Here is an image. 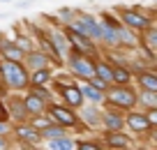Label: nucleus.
Here are the masks:
<instances>
[{
    "instance_id": "6e6552de",
    "label": "nucleus",
    "mask_w": 157,
    "mask_h": 150,
    "mask_svg": "<svg viewBox=\"0 0 157 150\" xmlns=\"http://www.w3.org/2000/svg\"><path fill=\"white\" fill-rule=\"evenodd\" d=\"M99 141H102V148H111V150H127L134 145V136L129 132L120 129V132H109V129H99L95 132Z\"/></svg>"
},
{
    "instance_id": "ddd939ff",
    "label": "nucleus",
    "mask_w": 157,
    "mask_h": 150,
    "mask_svg": "<svg viewBox=\"0 0 157 150\" xmlns=\"http://www.w3.org/2000/svg\"><path fill=\"white\" fill-rule=\"evenodd\" d=\"M5 106H7V113H10L12 122H25L30 118L28 111H25V106H23L21 92H7L5 95Z\"/></svg>"
},
{
    "instance_id": "2f4dec72",
    "label": "nucleus",
    "mask_w": 157,
    "mask_h": 150,
    "mask_svg": "<svg viewBox=\"0 0 157 150\" xmlns=\"http://www.w3.org/2000/svg\"><path fill=\"white\" fill-rule=\"evenodd\" d=\"M97 16H99V21H102L104 25H109V28H118V25H120L116 12H102V14H97Z\"/></svg>"
},
{
    "instance_id": "4468645a",
    "label": "nucleus",
    "mask_w": 157,
    "mask_h": 150,
    "mask_svg": "<svg viewBox=\"0 0 157 150\" xmlns=\"http://www.w3.org/2000/svg\"><path fill=\"white\" fill-rule=\"evenodd\" d=\"M102 129H109V132L125 129V111L113 106H102Z\"/></svg>"
},
{
    "instance_id": "aec40b11",
    "label": "nucleus",
    "mask_w": 157,
    "mask_h": 150,
    "mask_svg": "<svg viewBox=\"0 0 157 150\" xmlns=\"http://www.w3.org/2000/svg\"><path fill=\"white\" fill-rule=\"evenodd\" d=\"M21 99H23V106L25 111H28V116H39V113H44L46 111V102H42L37 95H33L30 90H23L21 92Z\"/></svg>"
},
{
    "instance_id": "39448f33",
    "label": "nucleus",
    "mask_w": 157,
    "mask_h": 150,
    "mask_svg": "<svg viewBox=\"0 0 157 150\" xmlns=\"http://www.w3.org/2000/svg\"><path fill=\"white\" fill-rule=\"evenodd\" d=\"M12 141H14L16 148H23V150L42 148V134L28 120L25 122H12Z\"/></svg>"
},
{
    "instance_id": "6ab92c4d",
    "label": "nucleus",
    "mask_w": 157,
    "mask_h": 150,
    "mask_svg": "<svg viewBox=\"0 0 157 150\" xmlns=\"http://www.w3.org/2000/svg\"><path fill=\"white\" fill-rule=\"evenodd\" d=\"M23 48L14 42L12 37L0 33V58H7V60H23Z\"/></svg>"
},
{
    "instance_id": "a878e982",
    "label": "nucleus",
    "mask_w": 157,
    "mask_h": 150,
    "mask_svg": "<svg viewBox=\"0 0 157 150\" xmlns=\"http://www.w3.org/2000/svg\"><path fill=\"white\" fill-rule=\"evenodd\" d=\"M42 145H46L49 150H72L74 148V134L69 132V134H65V136H56V139L44 141Z\"/></svg>"
},
{
    "instance_id": "f03ea898",
    "label": "nucleus",
    "mask_w": 157,
    "mask_h": 150,
    "mask_svg": "<svg viewBox=\"0 0 157 150\" xmlns=\"http://www.w3.org/2000/svg\"><path fill=\"white\" fill-rule=\"evenodd\" d=\"M104 106L129 111L136 106V88L134 83H111L104 90Z\"/></svg>"
},
{
    "instance_id": "9b49d317",
    "label": "nucleus",
    "mask_w": 157,
    "mask_h": 150,
    "mask_svg": "<svg viewBox=\"0 0 157 150\" xmlns=\"http://www.w3.org/2000/svg\"><path fill=\"white\" fill-rule=\"evenodd\" d=\"M56 92V99L72 109H78L83 104V95L78 90V81H69V83H60V86H51Z\"/></svg>"
},
{
    "instance_id": "f3484780",
    "label": "nucleus",
    "mask_w": 157,
    "mask_h": 150,
    "mask_svg": "<svg viewBox=\"0 0 157 150\" xmlns=\"http://www.w3.org/2000/svg\"><path fill=\"white\" fill-rule=\"evenodd\" d=\"M134 88L136 90H155L157 92V72L155 67H146L134 74Z\"/></svg>"
},
{
    "instance_id": "c756f323",
    "label": "nucleus",
    "mask_w": 157,
    "mask_h": 150,
    "mask_svg": "<svg viewBox=\"0 0 157 150\" xmlns=\"http://www.w3.org/2000/svg\"><path fill=\"white\" fill-rule=\"evenodd\" d=\"M14 28H16V35H14V42L19 44V46L23 48V51H30V48L35 46V39H33V35H28V30H25V33H23V30H21L19 25H14Z\"/></svg>"
},
{
    "instance_id": "4be33fe9",
    "label": "nucleus",
    "mask_w": 157,
    "mask_h": 150,
    "mask_svg": "<svg viewBox=\"0 0 157 150\" xmlns=\"http://www.w3.org/2000/svg\"><path fill=\"white\" fill-rule=\"evenodd\" d=\"M78 90H81V95H83V102L104 104V90H97V88L90 86L88 81H78Z\"/></svg>"
},
{
    "instance_id": "cd10ccee",
    "label": "nucleus",
    "mask_w": 157,
    "mask_h": 150,
    "mask_svg": "<svg viewBox=\"0 0 157 150\" xmlns=\"http://www.w3.org/2000/svg\"><path fill=\"white\" fill-rule=\"evenodd\" d=\"M39 134H42V143L49 139H56V136H65L69 134V129H65L63 125H58V122H51L49 127H44V129H39Z\"/></svg>"
},
{
    "instance_id": "2eb2a0df",
    "label": "nucleus",
    "mask_w": 157,
    "mask_h": 150,
    "mask_svg": "<svg viewBox=\"0 0 157 150\" xmlns=\"http://www.w3.org/2000/svg\"><path fill=\"white\" fill-rule=\"evenodd\" d=\"M136 46H139V33H134V30L125 28L120 23L116 28V48H120V51H134Z\"/></svg>"
},
{
    "instance_id": "5701e85b",
    "label": "nucleus",
    "mask_w": 157,
    "mask_h": 150,
    "mask_svg": "<svg viewBox=\"0 0 157 150\" xmlns=\"http://www.w3.org/2000/svg\"><path fill=\"white\" fill-rule=\"evenodd\" d=\"M132 81H134V74L129 72L127 65L111 63V83H132Z\"/></svg>"
},
{
    "instance_id": "423d86ee",
    "label": "nucleus",
    "mask_w": 157,
    "mask_h": 150,
    "mask_svg": "<svg viewBox=\"0 0 157 150\" xmlns=\"http://www.w3.org/2000/svg\"><path fill=\"white\" fill-rule=\"evenodd\" d=\"M67 65V72L72 74L76 81H86V79L93 76V65H95V58L88 53H81V51H74L69 48V53L65 56L63 60Z\"/></svg>"
},
{
    "instance_id": "7ed1b4c3",
    "label": "nucleus",
    "mask_w": 157,
    "mask_h": 150,
    "mask_svg": "<svg viewBox=\"0 0 157 150\" xmlns=\"http://www.w3.org/2000/svg\"><path fill=\"white\" fill-rule=\"evenodd\" d=\"M113 12H116L118 21L125 25V28L134 30V33H143V30L148 28L150 23H155V16H152V12H146L143 7H125V5H118L113 7Z\"/></svg>"
},
{
    "instance_id": "0eeeda50",
    "label": "nucleus",
    "mask_w": 157,
    "mask_h": 150,
    "mask_svg": "<svg viewBox=\"0 0 157 150\" xmlns=\"http://www.w3.org/2000/svg\"><path fill=\"white\" fill-rule=\"evenodd\" d=\"M155 129L157 127L150 125V120L146 118V111H141L139 106L125 111V132H129L134 139H139V136H155Z\"/></svg>"
},
{
    "instance_id": "393cba45",
    "label": "nucleus",
    "mask_w": 157,
    "mask_h": 150,
    "mask_svg": "<svg viewBox=\"0 0 157 150\" xmlns=\"http://www.w3.org/2000/svg\"><path fill=\"white\" fill-rule=\"evenodd\" d=\"M139 44L150 51H157V23H150L143 33H139Z\"/></svg>"
},
{
    "instance_id": "b1692460",
    "label": "nucleus",
    "mask_w": 157,
    "mask_h": 150,
    "mask_svg": "<svg viewBox=\"0 0 157 150\" xmlns=\"http://www.w3.org/2000/svg\"><path fill=\"white\" fill-rule=\"evenodd\" d=\"M136 106L141 111L157 109V92L155 90H136Z\"/></svg>"
},
{
    "instance_id": "7c9ffc66",
    "label": "nucleus",
    "mask_w": 157,
    "mask_h": 150,
    "mask_svg": "<svg viewBox=\"0 0 157 150\" xmlns=\"http://www.w3.org/2000/svg\"><path fill=\"white\" fill-rule=\"evenodd\" d=\"M56 21H58L60 25H65V23H69V21L74 19V7H58V10H56Z\"/></svg>"
},
{
    "instance_id": "dca6fc26",
    "label": "nucleus",
    "mask_w": 157,
    "mask_h": 150,
    "mask_svg": "<svg viewBox=\"0 0 157 150\" xmlns=\"http://www.w3.org/2000/svg\"><path fill=\"white\" fill-rule=\"evenodd\" d=\"M44 30H46V35H49V39L53 42L58 56L65 60V56L69 53V39H67V35H65L63 25H51V28H44Z\"/></svg>"
},
{
    "instance_id": "f257e3e1",
    "label": "nucleus",
    "mask_w": 157,
    "mask_h": 150,
    "mask_svg": "<svg viewBox=\"0 0 157 150\" xmlns=\"http://www.w3.org/2000/svg\"><path fill=\"white\" fill-rule=\"evenodd\" d=\"M0 83L10 92H23L30 86V72L21 60L0 58Z\"/></svg>"
},
{
    "instance_id": "c9c22d12",
    "label": "nucleus",
    "mask_w": 157,
    "mask_h": 150,
    "mask_svg": "<svg viewBox=\"0 0 157 150\" xmlns=\"http://www.w3.org/2000/svg\"><path fill=\"white\" fill-rule=\"evenodd\" d=\"M0 2H12V0H0Z\"/></svg>"
},
{
    "instance_id": "72a5a7b5",
    "label": "nucleus",
    "mask_w": 157,
    "mask_h": 150,
    "mask_svg": "<svg viewBox=\"0 0 157 150\" xmlns=\"http://www.w3.org/2000/svg\"><path fill=\"white\" fill-rule=\"evenodd\" d=\"M10 148H14L12 136H0V150H10Z\"/></svg>"
},
{
    "instance_id": "20e7f679",
    "label": "nucleus",
    "mask_w": 157,
    "mask_h": 150,
    "mask_svg": "<svg viewBox=\"0 0 157 150\" xmlns=\"http://www.w3.org/2000/svg\"><path fill=\"white\" fill-rule=\"evenodd\" d=\"M67 25H72L74 30H78L81 35L90 37L95 44H102V33H104V25L99 21L97 14H90V12H83V10H76L74 7V19L69 21Z\"/></svg>"
},
{
    "instance_id": "c85d7f7f",
    "label": "nucleus",
    "mask_w": 157,
    "mask_h": 150,
    "mask_svg": "<svg viewBox=\"0 0 157 150\" xmlns=\"http://www.w3.org/2000/svg\"><path fill=\"white\" fill-rule=\"evenodd\" d=\"M28 90L33 92V95H37L39 99H42V102H46V104L56 99V92H53V88H51V86H30Z\"/></svg>"
},
{
    "instance_id": "473e14b6",
    "label": "nucleus",
    "mask_w": 157,
    "mask_h": 150,
    "mask_svg": "<svg viewBox=\"0 0 157 150\" xmlns=\"http://www.w3.org/2000/svg\"><path fill=\"white\" fill-rule=\"evenodd\" d=\"M0 136H12V120L0 118Z\"/></svg>"
},
{
    "instance_id": "9d476101",
    "label": "nucleus",
    "mask_w": 157,
    "mask_h": 150,
    "mask_svg": "<svg viewBox=\"0 0 157 150\" xmlns=\"http://www.w3.org/2000/svg\"><path fill=\"white\" fill-rule=\"evenodd\" d=\"M46 113H49V116L53 118L58 125H63L65 129H72V127L78 122V113H76V109L67 106V104L58 102V99H53V102L46 104Z\"/></svg>"
},
{
    "instance_id": "bb28decb",
    "label": "nucleus",
    "mask_w": 157,
    "mask_h": 150,
    "mask_svg": "<svg viewBox=\"0 0 157 150\" xmlns=\"http://www.w3.org/2000/svg\"><path fill=\"white\" fill-rule=\"evenodd\" d=\"M74 148L78 150H102V141L93 134V139L88 136H74Z\"/></svg>"
},
{
    "instance_id": "1a4fd4ad",
    "label": "nucleus",
    "mask_w": 157,
    "mask_h": 150,
    "mask_svg": "<svg viewBox=\"0 0 157 150\" xmlns=\"http://www.w3.org/2000/svg\"><path fill=\"white\" fill-rule=\"evenodd\" d=\"M63 30H65V35H67V39H69V48H74V51H81V53H88V56H93V58H97V56L102 53V48H99L97 44L93 42V39L86 37V35H81L78 30H74L72 25L65 23Z\"/></svg>"
},
{
    "instance_id": "412c9836",
    "label": "nucleus",
    "mask_w": 157,
    "mask_h": 150,
    "mask_svg": "<svg viewBox=\"0 0 157 150\" xmlns=\"http://www.w3.org/2000/svg\"><path fill=\"white\" fill-rule=\"evenodd\" d=\"M53 69H56L53 65L39 67V69H30V86H51V81H53Z\"/></svg>"
},
{
    "instance_id": "f704fd0d",
    "label": "nucleus",
    "mask_w": 157,
    "mask_h": 150,
    "mask_svg": "<svg viewBox=\"0 0 157 150\" xmlns=\"http://www.w3.org/2000/svg\"><path fill=\"white\" fill-rule=\"evenodd\" d=\"M0 118L10 120V113H7V106H5V97H2V95H0Z\"/></svg>"
},
{
    "instance_id": "f8f14e48",
    "label": "nucleus",
    "mask_w": 157,
    "mask_h": 150,
    "mask_svg": "<svg viewBox=\"0 0 157 150\" xmlns=\"http://www.w3.org/2000/svg\"><path fill=\"white\" fill-rule=\"evenodd\" d=\"M102 106L104 104H90V102H83L81 106L76 109L78 113V120L86 122L93 132H99L102 129Z\"/></svg>"
},
{
    "instance_id": "a211bd4d",
    "label": "nucleus",
    "mask_w": 157,
    "mask_h": 150,
    "mask_svg": "<svg viewBox=\"0 0 157 150\" xmlns=\"http://www.w3.org/2000/svg\"><path fill=\"white\" fill-rule=\"evenodd\" d=\"M21 63L28 67V72H30V69H39V67H49V65H53L49 56H46L44 51H39L37 46H33L30 51H25V53H23V60H21Z\"/></svg>"
}]
</instances>
